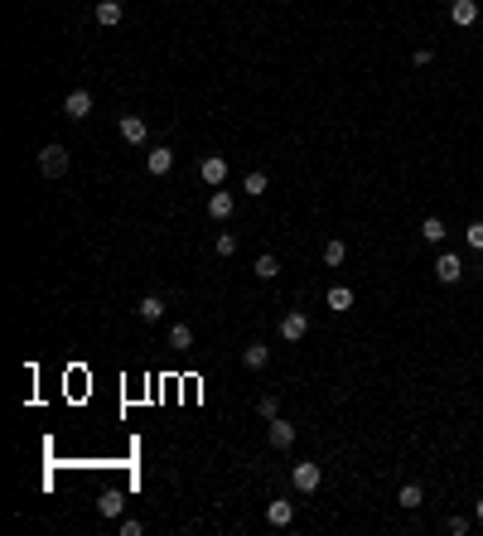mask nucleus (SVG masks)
Returning a JSON list of instances; mask_svg holds the SVG:
<instances>
[{
	"label": "nucleus",
	"instance_id": "1",
	"mask_svg": "<svg viewBox=\"0 0 483 536\" xmlns=\"http://www.w3.org/2000/svg\"><path fill=\"white\" fill-rule=\"evenodd\" d=\"M39 169H44L49 179H63V174H68V150H63V145H44V150H39Z\"/></svg>",
	"mask_w": 483,
	"mask_h": 536
},
{
	"label": "nucleus",
	"instance_id": "2",
	"mask_svg": "<svg viewBox=\"0 0 483 536\" xmlns=\"http://www.w3.org/2000/svg\"><path fill=\"white\" fill-rule=\"evenodd\" d=\"M290 483H295L300 493H319V483H324L319 464H309V459H300L295 469H290Z\"/></svg>",
	"mask_w": 483,
	"mask_h": 536
},
{
	"label": "nucleus",
	"instance_id": "3",
	"mask_svg": "<svg viewBox=\"0 0 483 536\" xmlns=\"http://www.w3.org/2000/svg\"><path fill=\"white\" fill-rule=\"evenodd\" d=\"M63 116H68V121H87V116H92V92L73 87V92L63 97Z\"/></svg>",
	"mask_w": 483,
	"mask_h": 536
},
{
	"label": "nucleus",
	"instance_id": "4",
	"mask_svg": "<svg viewBox=\"0 0 483 536\" xmlns=\"http://www.w3.org/2000/svg\"><path fill=\"white\" fill-rule=\"evenodd\" d=\"M145 169H150L155 179H164V174L174 169V150H169V145H150V155H145Z\"/></svg>",
	"mask_w": 483,
	"mask_h": 536
},
{
	"label": "nucleus",
	"instance_id": "5",
	"mask_svg": "<svg viewBox=\"0 0 483 536\" xmlns=\"http://www.w3.org/2000/svg\"><path fill=\"white\" fill-rule=\"evenodd\" d=\"M450 20L459 29H474L479 25V0H450Z\"/></svg>",
	"mask_w": 483,
	"mask_h": 536
},
{
	"label": "nucleus",
	"instance_id": "6",
	"mask_svg": "<svg viewBox=\"0 0 483 536\" xmlns=\"http://www.w3.org/2000/svg\"><path fill=\"white\" fill-rule=\"evenodd\" d=\"M208 213H213L217 222H227V217L237 213V198H232L227 188H213V193H208Z\"/></svg>",
	"mask_w": 483,
	"mask_h": 536
},
{
	"label": "nucleus",
	"instance_id": "7",
	"mask_svg": "<svg viewBox=\"0 0 483 536\" xmlns=\"http://www.w3.org/2000/svg\"><path fill=\"white\" fill-rule=\"evenodd\" d=\"M435 280H440V285H459V280H464V266H459V256H450V251H445V256L435 261Z\"/></svg>",
	"mask_w": 483,
	"mask_h": 536
},
{
	"label": "nucleus",
	"instance_id": "8",
	"mask_svg": "<svg viewBox=\"0 0 483 536\" xmlns=\"http://www.w3.org/2000/svg\"><path fill=\"white\" fill-rule=\"evenodd\" d=\"M305 333H309V319H305L300 309H290V314L280 319V338H285V343H300Z\"/></svg>",
	"mask_w": 483,
	"mask_h": 536
},
{
	"label": "nucleus",
	"instance_id": "9",
	"mask_svg": "<svg viewBox=\"0 0 483 536\" xmlns=\"http://www.w3.org/2000/svg\"><path fill=\"white\" fill-rule=\"evenodd\" d=\"M290 517H295V503H290V498H271L266 503V522L271 527H290Z\"/></svg>",
	"mask_w": 483,
	"mask_h": 536
},
{
	"label": "nucleus",
	"instance_id": "10",
	"mask_svg": "<svg viewBox=\"0 0 483 536\" xmlns=\"http://www.w3.org/2000/svg\"><path fill=\"white\" fill-rule=\"evenodd\" d=\"M198 174H203V184L222 188V179H227V160H222V155H208V160L198 164Z\"/></svg>",
	"mask_w": 483,
	"mask_h": 536
},
{
	"label": "nucleus",
	"instance_id": "11",
	"mask_svg": "<svg viewBox=\"0 0 483 536\" xmlns=\"http://www.w3.org/2000/svg\"><path fill=\"white\" fill-rule=\"evenodd\" d=\"M92 15H97V25H102V29H116L126 10H121V0H97V10H92Z\"/></svg>",
	"mask_w": 483,
	"mask_h": 536
},
{
	"label": "nucleus",
	"instance_id": "12",
	"mask_svg": "<svg viewBox=\"0 0 483 536\" xmlns=\"http://www.w3.org/2000/svg\"><path fill=\"white\" fill-rule=\"evenodd\" d=\"M266 426H271V445H275V450H290V445H295V426H290V421L275 416V421H266Z\"/></svg>",
	"mask_w": 483,
	"mask_h": 536
},
{
	"label": "nucleus",
	"instance_id": "13",
	"mask_svg": "<svg viewBox=\"0 0 483 536\" xmlns=\"http://www.w3.org/2000/svg\"><path fill=\"white\" fill-rule=\"evenodd\" d=\"M145 135H150V126H145L140 116H121V140H131V145H145Z\"/></svg>",
	"mask_w": 483,
	"mask_h": 536
},
{
	"label": "nucleus",
	"instance_id": "14",
	"mask_svg": "<svg viewBox=\"0 0 483 536\" xmlns=\"http://www.w3.org/2000/svg\"><path fill=\"white\" fill-rule=\"evenodd\" d=\"M135 314H140L145 324H160L164 319V295H145L140 304H135Z\"/></svg>",
	"mask_w": 483,
	"mask_h": 536
},
{
	"label": "nucleus",
	"instance_id": "15",
	"mask_svg": "<svg viewBox=\"0 0 483 536\" xmlns=\"http://www.w3.org/2000/svg\"><path fill=\"white\" fill-rule=\"evenodd\" d=\"M242 363H246L251 372H261V367L271 363V348L266 343H246V348H242Z\"/></svg>",
	"mask_w": 483,
	"mask_h": 536
},
{
	"label": "nucleus",
	"instance_id": "16",
	"mask_svg": "<svg viewBox=\"0 0 483 536\" xmlns=\"http://www.w3.org/2000/svg\"><path fill=\"white\" fill-rule=\"evenodd\" d=\"M169 348H193V329H188V324H169Z\"/></svg>",
	"mask_w": 483,
	"mask_h": 536
},
{
	"label": "nucleus",
	"instance_id": "17",
	"mask_svg": "<svg viewBox=\"0 0 483 536\" xmlns=\"http://www.w3.org/2000/svg\"><path fill=\"white\" fill-rule=\"evenodd\" d=\"M324 261H329V266H343V261H348V241H324Z\"/></svg>",
	"mask_w": 483,
	"mask_h": 536
},
{
	"label": "nucleus",
	"instance_id": "18",
	"mask_svg": "<svg viewBox=\"0 0 483 536\" xmlns=\"http://www.w3.org/2000/svg\"><path fill=\"white\" fill-rule=\"evenodd\" d=\"M324 300H329V309H339V314H343V309H353V290H348V285H334Z\"/></svg>",
	"mask_w": 483,
	"mask_h": 536
},
{
	"label": "nucleus",
	"instance_id": "19",
	"mask_svg": "<svg viewBox=\"0 0 483 536\" xmlns=\"http://www.w3.org/2000/svg\"><path fill=\"white\" fill-rule=\"evenodd\" d=\"M256 275H261V280H275V275H280V261H275V256H271V251H261V256H256Z\"/></svg>",
	"mask_w": 483,
	"mask_h": 536
},
{
	"label": "nucleus",
	"instance_id": "20",
	"mask_svg": "<svg viewBox=\"0 0 483 536\" xmlns=\"http://www.w3.org/2000/svg\"><path fill=\"white\" fill-rule=\"evenodd\" d=\"M397 503H402V508H411V512H416V508H421V503H426V493H421V483H406V488H402V498H397Z\"/></svg>",
	"mask_w": 483,
	"mask_h": 536
},
{
	"label": "nucleus",
	"instance_id": "21",
	"mask_svg": "<svg viewBox=\"0 0 483 536\" xmlns=\"http://www.w3.org/2000/svg\"><path fill=\"white\" fill-rule=\"evenodd\" d=\"M421 237L426 241H445V222H440V217H426V222H421Z\"/></svg>",
	"mask_w": 483,
	"mask_h": 536
},
{
	"label": "nucleus",
	"instance_id": "22",
	"mask_svg": "<svg viewBox=\"0 0 483 536\" xmlns=\"http://www.w3.org/2000/svg\"><path fill=\"white\" fill-rule=\"evenodd\" d=\"M121 508H126V503H121V493H107V498L97 503V512H102V517H121Z\"/></svg>",
	"mask_w": 483,
	"mask_h": 536
},
{
	"label": "nucleus",
	"instance_id": "23",
	"mask_svg": "<svg viewBox=\"0 0 483 536\" xmlns=\"http://www.w3.org/2000/svg\"><path fill=\"white\" fill-rule=\"evenodd\" d=\"M242 188H246V193H256V198H261V193H266V174H261V169H251V174H246V179H242Z\"/></svg>",
	"mask_w": 483,
	"mask_h": 536
},
{
	"label": "nucleus",
	"instance_id": "24",
	"mask_svg": "<svg viewBox=\"0 0 483 536\" xmlns=\"http://www.w3.org/2000/svg\"><path fill=\"white\" fill-rule=\"evenodd\" d=\"M256 416H261V421H275V416H280V401H275V397H261V401H256Z\"/></svg>",
	"mask_w": 483,
	"mask_h": 536
},
{
	"label": "nucleus",
	"instance_id": "25",
	"mask_svg": "<svg viewBox=\"0 0 483 536\" xmlns=\"http://www.w3.org/2000/svg\"><path fill=\"white\" fill-rule=\"evenodd\" d=\"M213 251H217V256H232V251H237V237H232V232H217Z\"/></svg>",
	"mask_w": 483,
	"mask_h": 536
},
{
	"label": "nucleus",
	"instance_id": "26",
	"mask_svg": "<svg viewBox=\"0 0 483 536\" xmlns=\"http://www.w3.org/2000/svg\"><path fill=\"white\" fill-rule=\"evenodd\" d=\"M464 241H469L474 251H483V222H469V227H464Z\"/></svg>",
	"mask_w": 483,
	"mask_h": 536
},
{
	"label": "nucleus",
	"instance_id": "27",
	"mask_svg": "<svg viewBox=\"0 0 483 536\" xmlns=\"http://www.w3.org/2000/svg\"><path fill=\"white\" fill-rule=\"evenodd\" d=\"M140 532H145V527H140L135 517H121V536H140Z\"/></svg>",
	"mask_w": 483,
	"mask_h": 536
},
{
	"label": "nucleus",
	"instance_id": "28",
	"mask_svg": "<svg viewBox=\"0 0 483 536\" xmlns=\"http://www.w3.org/2000/svg\"><path fill=\"white\" fill-rule=\"evenodd\" d=\"M445 527H450V532H455V536H464V532H469V517H450Z\"/></svg>",
	"mask_w": 483,
	"mask_h": 536
},
{
	"label": "nucleus",
	"instance_id": "29",
	"mask_svg": "<svg viewBox=\"0 0 483 536\" xmlns=\"http://www.w3.org/2000/svg\"><path fill=\"white\" fill-rule=\"evenodd\" d=\"M474 517H479V522H483V498H479V508H474Z\"/></svg>",
	"mask_w": 483,
	"mask_h": 536
}]
</instances>
